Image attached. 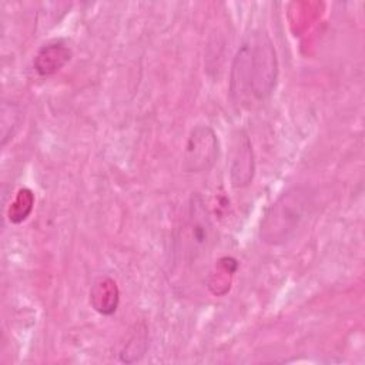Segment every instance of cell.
I'll use <instances>...</instances> for the list:
<instances>
[{
	"label": "cell",
	"mask_w": 365,
	"mask_h": 365,
	"mask_svg": "<svg viewBox=\"0 0 365 365\" xmlns=\"http://www.w3.org/2000/svg\"><path fill=\"white\" fill-rule=\"evenodd\" d=\"M120 302V291L117 282L104 275L97 278L90 289V305L101 315H111L117 311Z\"/></svg>",
	"instance_id": "7"
},
{
	"label": "cell",
	"mask_w": 365,
	"mask_h": 365,
	"mask_svg": "<svg viewBox=\"0 0 365 365\" xmlns=\"http://www.w3.org/2000/svg\"><path fill=\"white\" fill-rule=\"evenodd\" d=\"M220 153V144L215 131L205 124L195 125L187 140L184 151V168L188 173L210 171Z\"/></svg>",
	"instance_id": "3"
},
{
	"label": "cell",
	"mask_w": 365,
	"mask_h": 365,
	"mask_svg": "<svg viewBox=\"0 0 365 365\" xmlns=\"http://www.w3.org/2000/svg\"><path fill=\"white\" fill-rule=\"evenodd\" d=\"M21 124V110L14 103H3L1 106V144L6 145L11 140Z\"/></svg>",
	"instance_id": "9"
},
{
	"label": "cell",
	"mask_w": 365,
	"mask_h": 365,
	"mask_svg": "<svg viewBox=\"0 0 365 365\" xmlns=\"http://www.w3.org/2000/svg\"><path fill=\"white\" fill-rule=\"evenodd\" d=\"M212 224L210 214L200 194H192L188 204L187 221L184 224L182 237L184 247L191 258L204 254L212 242Z\"/></svg>",
	"instance_id": "4"
},
{
	"label": "cell",
	"mask_w": 365,
	"mask_h": 365,
	"mask_svg": "<svg viewBox=\"0 0 365 365\" xmlns=\"http://www.w3.org/2000/svg\"><path fill=\"white\" fill-rule=\"evenodd\" d=\"M147 346H148V342H147V331H145V328L141 329V331L138 329V331H135V332L130 336L128 342L125 344V346H124L123 351L120 352V359H121L123 362H127V364L135 362V361H138V359L143 358V355H144L145 351H147Z\"/></svg>",
	"instance_id": "10"
},
{
	"label": "cell",
	"mask_w": 365,
	"mask_h": 365,
	"mask_svg": "<svg viewBox=\"0 0 365 365\" xmlns=\"http://www.w3.org/2000/svg\"><path fill=\"white\" fill-rule=\"evenodd\" d=\"M315 194L305 184L285 190L267 210L259 224V240L267 245H284L292 241L309 218Z\"/></svg>",
	"instance_id": "2"
},
{
	"label": "cell",
	"mask_w": 365,
	"mask_h": 365,
	"mask_svg": "<svg viewBox=\"0 0 365 365\" xmlns=\"http://www.w3.org/2000/svg\"><path fill=\"white\" fill-rule=\"evenodd\" d=\"M34 205V194L29 188H20L16 194L14 201L10 204L7 217L13 224L23 222L31 212Z\"/></svg>",
	"instance_id": "8"
},
{
	"label": "cell",
	"mask_w": 365,
	"mask_h": 365,
	"mask_svg": "<svg viewBox=\"0 0 365 365\" xmlns=\"http://www.w3.org/2000/svg\"><path fill=\"white\" fill-rule=\"evenodd\" d=\"M278 58L271 37L252 30L241 41L230 71V91L234 103L250 106L267 100L278 81Z\"/></svg>",
	"instance_id": "1"
},
{
	"label": "cell",
	"mask_w": 365,
	"mask_h": 365,
	"mask_svg": "<svg viewBox=\"0 0 365 365\" xmlns=\"http://www.w3.org/2000/svg\"><path fill=\"white\" fill-rule=\"evenodd\" d=\"M71 57L73 50L64 41H50L38 48L33 60V67L38 76L48 77L68 64Z\"/></svg>",
	"instance_id": "6"
},
{
	"label": "cell",
	"mask_w": 365,
	"mask_h": 365,
	"mask_svg": "<svg viewBox=\"0 0 365 365\" xmlns=\"http://www.w3.org/2000/svg\"><path fill=\"white\" fill-rule=\"evenodd\" d=\"M255 173L252 144L247 133L240 131L230 160V180L232 187L244 188L251 184Z\"/></svg>",
	"instance_id": "5"
}]
</instances>
